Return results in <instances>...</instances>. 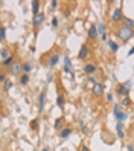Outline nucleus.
<instances>
[{
    "label": "nucleus",
    "mask_w": 134,
    "mask_h": 151,
    "mask_svg": "<svg viewBox=\"0 0 134 151\" xmlns=\"http://www.w3.org/2000/svg\"><path fill=\"white\" fill-rule=\"evenodd\" d=\"M116 37H118L122 43H127V41H130L134 37V29L122 24V26H119V28L116 29Z\"/></svg>",
    "instance_id": "nucleus-1"
},
{
    "label": "nucleus",
    "mask_w": 134,
    "mask_h": 151,
    "mask_svg": "<svg viewBox=\"0 0 134 151\" xmlns=\"http://www.w3.org/2000/svg\"><path fill=\"white\" fill-rule=\"evenodd\" d=\"M46 55H47V67L52 70L53 67H55V66L59 63L61 50H58V49H53V50H50L49 54H46Z\"/></svg>",
    "instance_id": "nucleus-2"
},
{
    "label": "nucleus",
    "mask_w": 134,
    "mask_h": 151,
    "mask_svg": "<svg viewBox=\"0 0 134 151\" xmlns=\"http://www.w3.org/2000/svg\"><path fill=\"white\" fill-rule=\"evenodd\" d=\"M130 92H131V88L125 86V83H120V84L116 86V95H118L120 99H122V98L130 96Z\"/></svg>",
    "instance_id": "nucleus-3"
},
{
    "label": "nucleus",
    "mask_w": 134,
    "mask_h": 151,
    "mask_svg": "<svg viewBox=\"0 0 134 151\" xmlns=\"http://www.w3.org/2000/svg\"><path fill=\"white\" fill-rule=\"evenodd\" d=\"M23 73V63L19 60H15V63L9 67V75L12 76H20Z\"/></svg>",
    "instance_id": "nucleus-4"
},
{
    "label": "nucleus",
    "mask_w": 134,
    "mask_h": 151,
    "mask_svg": "<svg viewBox=\"0 0 134 151\" xmlns=\"http://www.w3.org/2000/svg\"><path fill=\"white\" fill-rule=\"evenodd\" d=\"M123 9H122V6H118L116 9L111 12V22L113 23H120L123 20Z\"/></svg>",
    "instance_id": "nucleus-5"
},
{
    "label": "nucleus",
    "mask_w": 134,
    "mask_h": 151,
    "mask_svg": "<svg viewBox=\"0 0 134 151\" xmlns=\"http://www.w3.org/2000/svg\"><path fill=\"white\" fill-rule=\"evenodd\" d=\"M82 72H84L87 76H93V75L97 72V64H96V63H85L84 67H82Z\"/></svg>",
    "instance_id": "nucleus-6"
},
{
    "label": "nucleus",
    "mask_w": 134,
    "mask_h": 151,
    "mask_svg": "<svg viewBox=\"0 0 134 151\" xmlns=\"http://www.w3.org/2000/svg\"><path fill=\"white\" fill-rule=\"evenodd\" d=\"M104 92H105V87L102 83H96L95 86H92V95L95 98H101L104 96Z\"/></svg>",
    "instance_id": "nucleus-7"
},
{
    "label": "nucleus",
    "mask_w": 134,
    "mask_h": 151,
    "mask_svg": "<svg viewBox=\"0 0 134 151\" xmlns=\"http://www.w3.org/2000/svg\"><path fill=\"white\" fill-rule=\"evenodd\" d=\"M87 37L90 41H96L97 37H101L99 35V31H97V24H90V28L87 31Z\"/></svg>",
    "instance_id": "nucleus-8"
},
{
    "label": "nucleus",
    "mask_w": 134,
    "mask_h": 151,
    "mask_svg": "<svg viewBox=\"0 0 134 151\" xmlns=\"http://www.w3.org/2000/svg\"><path fill=\"white\" fill-rule=\"evenodd\" d=\"M46 96H47V88H43L38 95V111L41 113L46 107Z\"/></svg>",
    "instance_id": "nucleus-9"
},
{
    "label": "nucleus",
    "mask_w": 134,
    "mask_h": 151,
    "mask_svg": "<svg viewBox=\"0 0 134 151\" xmlns=\"http://www.w3.org/2000/svg\"><path fill=\"white\" fill-rule=\"evenodd\" d=\"M88 57H90V46H88V43H84L81 49H79L78 52V58L79 60H87Z\"/></svg>",
    "instance_id": "nucleus-10"
},
{
    "label": "nucleus",
    "mask_w": 134,
    "mask_h": 151,
    "mask_svg": "<svg viewBox=\"0 0 134 151\" xmlns=\"http://www.w3.org/2000/svg\"><path fill=\"white\" fill-rule=\"evenodd\" d=\"M62 60H64V66H62V72L64 73H69V75H72L73 73V70H72V60H70L69 55H62Z\"/></svg>",
    "instance_id": "nucleus-11"
},
{
    "label": "nucleus",
    "mask_w": 134,
    "mask_h": 151,
    "mask_svg": "<svg viewBox=\"0 0 134 151\" xmlns=\"http://www.w3.org/2000/svg\"><path fill=\"white\" fill-rule=\"evenodd\" d=\"M44 20H46V15H44L43 12H40V14H37V15H34V19H32V26H34V29L40 28V26L44 23Z\"/></svg>",
    "instance_id": "nucleus-12"
},
{
    "label": "nucleus",
    "mask_w": 134,
    "mask_h": 151,
    "mask_svg": "<svg viewBox=\"0 0 134 151\" xmlns=\"http://www.w3.org/2000/svg\"><path fill=\"white\" fill-rule=\"evenodd\" d=\"M11 55H14V52H12V49L11 47H8V46H2V50H0V60L2 61H5V60H8Z\"/></svg>",
    "instance_id": "nucleus-13"
},
{
    "label": "nucleus",
    "mask_w": 134,
    "mask_h": 151,
    "mask_svg": "<svg viewBox=\"0 0 134 151\" xmlns=\"http://www.w3.org/2000/svg\"><path fill=\"white\" fill-rule=\"evenodd\" d=\"M116 136H118L119 139L125 137V125H123V122H118V124H116Z\"/></svg>",
    "instance_id": "nucleus-14"
},
{
    "label": "nucleus",
    "mask_w": 134,
    "mask_h": 151,
    "mask_svg": "<svg viewBox=\"0 0 134 151\" xmlns=\"http://www.w3.org/2000/svg\"><path fill=\"white\" fill-rule=\"evenodd\" d=\"M72 133H73V128L72 127H64V128L59 131V137L61 139H67V137L72 136Z\"/></svg>",
    "instance_id": "nucleus-15"
},
{
    "label": "nucleus",
    "mask_w": 134,
    "mask_h": 151,
    "mask_svg": "<svg viewBox=\"0 0 134 151\" xmlns=\"http://www.w3.org/2000/svg\"><path fill=\"white\" fill-rule=\"evenodd\" d=\"M114 118L118 122H125L128 119V113L127 111H123V110H119L118 113H114Z\"/></svg>",
    "instance_id": "nucleus-16"
},
{
    "label": "nucleus",
    "mask_w": 134,
    "mask_h": 151,
    "mask_svg": "<svg viewBox=\"0 0 134 151\" xmlns=\"http://www.w3.org/2000/svg\"><path fill=\"white\" fill-rule=\"evenodd\" d=\"M107 46L110 47V50L113 52V54H116V52L119 50V47H120V43L114 41V40H108V41H107Z\"/></svg>",
    "instance_id": "nucleus-17"
},
{
    "label": "nucleus",
    "mask_w": 134,
    "mask_h": 151,
    "mask_svg": "<svg viewBox=\"0 0 134 151\" xmlns=\"http://www.w3.org/2000/svg\"><path fill=\"white\" fill-rule=\"evenodd\" d=\"M53 128H55L58 133L64 128V118H62V116H61V118H57L55 122H53Z\"/></svg>",
    "instance_id": "nucleus-18"
},
{
    "label": "nucleus",
    "mask_w": 134,
    "mask_h": 151,
    "mask_svg": "<svg viewBox=\"0 0 134 151\" xmlns=\"http://www.w3.org/2000/svg\"><path fill=\"white\" fill-rule=\"evenodd\" d=\"M57 107H59L61 110H64V107H66V98L62 93H58V96H57Z\"/></svg>",
    "instance_id": "nucleus-19"
},
{
    "label": "nucleus",
    "mask_w": 134,
    "mask_h": 151,
    "mask_svg": "<svg viewBox=\"0 0 134 151\" xmlns=\"http://www.w3.org/2000/svg\"><path fill=\"white\" fill-rule=\"evenodd\" d=\"M40 0H32L31 2V6H32V14L34 15H37V14H40Z\"/></svg>",
    "instance_id": "nucleus-20"
},
{
    "label": "nucleus",
    "mask_w": 134,
    "mask_h": 151,
    "mask_svg": "<svg viewBox=\"0 0 134 151\" xmlns=\"http://www.w3.org/2000/svg\"><path fill=\"white\" fill-rule=\"evenodd\" d=\"M32 70H34V64L31 63V61H24V63H23V73L29 75Z\"/></svg>",
    "instance_id": "nucleus-21"
},
{
    "label": "nucleus",
    "mask_w": 134,
    "mask_h": 151,
    "mask_svg": "<svg viewBox=\"0 0 134 151\" xmlns=\"http://www.w3.org/2000/svg\"><path fill=\"white\" fill-rule=\"evenodd\" d=\"M29 75H26V73H21L20 76H19V84L20 86H23V87H26V86H28L29 84Z\"/></svg>",
    "instance_id": "nucleus-22"
},
{
    "label": "nucleus",
    "mask_w": 134,
    "mask_h": 151,
    "mask_svg": "<svg viewBox=\"0 0 134 151\" xmlns=\"http://www.w3.org/2000/svg\"><path fill=\"white\" fill-rule=\"evenodd\" d=\"M29 127H31L32 131H38V130H40V119H38V118L32 119V121L29 122Z\"/></svg>",
    "instance_id": "nucleus-23"
},
{
    "label": "nucleus",
    "mask_w": 134,
    "mask_h": 151,
    "mask_svg": "<svg viewBox=\"0 0 134 151\" xmlns=\"http://www.w3.org/2000/svg\"><path fill=\"white\" fill-rule=\"evenodd\" d=\"M119 104L122 105V107H125V109H128V107H131V105H133V99H131L130 96H127V98H122V99H120V102H119Z\"/></svg>",
    "instance_id": "nucleus-24"
},
{
    "label": "nucleus",
    "mask_w": 134,
    "mask_h": 151,
    "mask_svg": "<svg viewBox=\"0 0 134 151\" xmlns=\"http://www.w3.org/2000/svg\"><path fill=\"white\" fill-rule=\"evenodd\" d=\"M122 23H123V26H128V28L134 29V19H128V17H123Z\"/></svg>",
    "instance_id": "nucleus-25"
},
{
    "label": "nucleus",
    "mask_w": 134,
    "mask_h": 151,
    "mask_svg": "<svg viewBox=\"0 0 134 151\" xmlns=\"http://www.w3.org/2000/svg\"><path fill=\"white\" fill-rule=\"evenodd\" d=\"M12 87H14V83H12V79H6V81L3 83V92H9Z\"/></svg>",
    "instance_id": "nucleus-26"
},
{
    "label": "nucleus",
    "mask_w": 134,
    "mask_h": 151,
    "mask_svg": "<svg viewBox=\"0 0 134 151\" xmlns=\"http://www.w3.org/2000/svg\"><path fill=\"white\" fill-rule=\"evenodd\" d=\"M97 31H99V35H102V34H107V24L105 23H97Z\"/></svg>",
    "instance_id": "nucleus-27"
},
{
    "label": "nucleus",
    "mask_w": 134,
    "mask_h": 151,
    "mask_svg": "<svg viewBox=\"0 0 134 151\" xmlns=\"http://www.w3.org/2000/svg\"><path fill=\"white\" fill-rule=\"evenodd\" d=\"M5 40H6V29H5V26H2L0 28V41L5 43Z\"/></svg>",
    "instance_id": "nucleus-28"
},
{
    "label": "nucleus",
    "mask_w": 134,
    "mask_h": 151,
    "mask_svg": "<svg viewBox=\"0 0 134 151\" xmlns=\"http://www.w3.org/2000/svg\"><path fill=\"white\" fill-rule=\"evenodd\" d=\"M50 24H52V28H53V29H57L58 26H59V19H58V17H52Z\"/></svg>",
    "instance_id": "nucleus-29"
},
{
    "label": "nucleus",
    "mask_w": 134,
    "mask_h": 151,
    "mask_svg": "<svg viewBox=\"0 0 134 151\" xmlns=\"http://www.w3.org/2000/svg\"><path fill=\"white\" fill-rule=\"evenodd\" d=\"M79 128H81V133H84V134H87V133H88V127L85 125L82 121H79Z\"/></svg>",
    "instance_id": "nucleus-30"
},
{
    "label": "nucleus",
    "mask_w": 134,
    "mask_h": 151,
    "mask_svg": "<svg viewBox=\"0 0 134 151\" xmlns=\"http://www.w3.org/2000/svg\"><path fill=\"white\" fill-rule=\"evenodd\" d=\"M6 81V70L5 69H2V70H0V83H5Z\"/></svg>",
    "instance_id": "nucleus-31"
},
{
    "label": "nucleus",
    "mask_w": 134,
    "mask_h": 151,
    "mask_svg": "<svg viewBox=\"0 0 134 151\" xmlns=\"http://www.w3.org/2000/svg\"><path fill=\"white\" fill-rule=\"evenodd\" d=\"M105 99H107V102H113L114 95H113V93H107V95H105Z\"/></svg>",
    "instance_id": "nucleus-32"
},
{
    "label": "nucleus",
    "mask_w": 134,
    "mask_h": 151,
    "mask_svg": "<svg viewBox=\"0 0 134 151\" xmlns=\"http://www.w3.org/2000/svg\"><path fill=\"white\" fill-rule=\"evenodd\" d=\"M58 8V2L57 0H53V2H50V11H55Z\"/></svg>",
    "instance_id": "nucleus-33"
},
{
    "label": "nucleus",
    "mask_w": 134,
    "mask_h": 151,
    "mask_svg": "<svg viewBox=\"0 0 134 151\" xmlns=\"http://www.w3.org/2000/svg\"><path fill=\"white\" fill-rule=\"evenodd\" d=\"M87 83H90L92 86H95L97 81H96V78H95V76H88V78H87Z\"/></svg>",
    "instance_id": "nucleus-34"
},
{
    "label": "nucleus",
    "mask_w": 134,
    "mask_h": 151,
    "mask_svg": "<svg viewBox=\"0 0 134 151\" xmlns=\"http://www.w3.org/2000/svg\"><path fill=\"white\" fill-rule=\"evenodd\" d=\"M120 110V104H113V113H118Z\"/></svg>",
    "instance_id": "nucleus-35"
},
{
    "label": "nucleus",
    "mask_w": 134,
    "mask_h": 151,
    "mask_svg": "<svg viewBox=\"0 0 134 151\" xmlns=\"http://www.w3.org/2000/svg\"><path fill=\"white\" fill-rule=\"evenodd\" d=\"M53 78H55V76H53V73H52V70H50V72L47 73V78H46V79H47V83H52V81H53Z\"/></svg>",
    "instance_id": "nucleus-36"
},
{
    "label": "nucleus",
    "mask_w": 134,
    "mask_h": 151,
    "mask_svg": "<svg viewBox=\"0 0 134 151\" xmlns=\"http://www.w3.org/2000/svg\"><path fill=\"white\" fill-rule=\"evenodd\" d=\"M127 151H134V144H127Z\"/></svg>",
    "instance_id": "nucleus-37"
},
{
    "label": "nucleus",
    "mask_w": 134,
    "mask_h": 151,
    "mask_svg": "<svg viewBox=\"0 0 134 151\" xmlns=\"http://www.w3.org/2000/svg\"><path fill=\"white\" fill-rule=\"evenodd\" d=\"M101 40H102L104 43H107V41H108V35H107V34H102V35H101Z\"/></svg>",
    "instance_id": "nucleus-38"
},
{
    "label": "nucleus",
    "mask_w": 134,
    "mask_h": 151,
    "mask_svg": "<svg viewBox=\"0 0 134 151\" xmlns=\"http://www.w3.org/2000/svg\"><path fill=\"white\" fill-rule=\"evenodd\" d=\"M79 151H90V148H88L87 145H81L79 147Z\"/></svg>",
    "instance_id": "nucleus-39"
},
{
    "label": "nucleus",
    "mask_w": 134,
    "mask_h": 151,
    "mask_svg": "<svg viewBox=\"0 0 134 151\" xmlns=\"http://www.w3.org/2000/svg\"><path fill=\"white\" fill-rule=\"evenodd\" d=\"M125 86H127V87H133V79H128V81H125Z\"/></svg>",
    "instance_id": "nucleus-40"
},
{
    "label": "nucleus",
    "mask_w": 134,
    "mask_h": 151,
    "mask_svg": "<svg viewBox=\"0 0 134 151\" xmlns=\"http://www.w3.org/2000/svg\"><path fill=\"white\" fill-rule=\"evenodd\" d=\"M131 55H134V46H133V47L128 50V57H131Z\"/></svg>",
    "instance_id": "nucleus-41"
},
{
    "label": "nucleus",
    "mask_w": 134,
    "mask_h": 151,
    "mask_svg": "<svg viewBox=\"0 0 134 151\" xmlns=\"http://www.w3.org/2000/svg\"><path fill=\"white\" fill-rule=\"evenodd\" d=\"M41 151H50V150H49V148H47V147H44V148H43V150H41Z\"/></svg>",
    "instance_id": "nucleus-42"
}]
</instances>
